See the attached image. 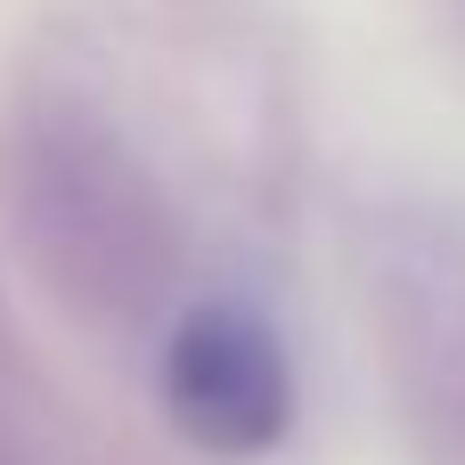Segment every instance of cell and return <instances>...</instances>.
<instances>
[{
  "label": "cell",
  "instance_id": "1",
  "mask_svg": "<svg viewBox=\"0 0 465 465\" xmlns=\"http://www.w3.org/2000/svg\"><path fill=\"white\" fill-rule=\"evenodd\" d=\"M163 409L188 441L221 458H262L294 425V368L253 311L204 302L163 343Z\"/></svg>",
  "mask_w": 465,
  "mask_h": 465
}]
</instances>
